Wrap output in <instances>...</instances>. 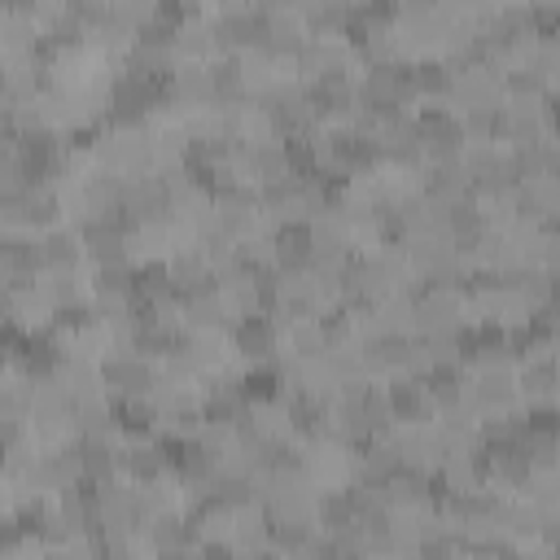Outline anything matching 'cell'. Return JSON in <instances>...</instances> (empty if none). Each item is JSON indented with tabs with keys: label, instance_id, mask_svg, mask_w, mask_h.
<instances>
[{
	"label": "cell",
	"instance_id": "obj_1",
	"mask_svg": "<svg viewBox=\"0 0 560 560\" xmlns=\"http://www.w3.org/2000/svg\"><path fill=\"white\" fill-rule=\"evenodd\" d=\"M276 315L271 311H249V315H236V350L249 359V363H267L276 359Z\"/></svg>",
	"mask_w": 560,
	"mask_h": 560
},
{
	"label": "cell",
	"instance_id": "obj_2",
	"mask_svg": "<svg viewBox=\"0 0 560 560\" xmlns=\"http://www.w3.org/2000/svg\"><path fill=\"white\" fill-rule=\"evenodd\" d=\"M101 385L114 389V394H153V372H149V363L140 354L118 350V354H109L101 363Z\"/></svg>",
	"mask_w": 560,
	"mask_h": 560
},
{
	"label": "cell",
	"instance_id": "obj_3",
	"mask_svg": "<svg viewBox=\"0 0 560 560\" xmlns=\"http://www.w3.org/2000/svg\"><path fill=\"white\" fill-rule=\"evenodd\" d=\"M171 83H175V101L179 105H210L214 101V74L201 61H188V66L171 70Z\"/></svg>",
	"mask_w": 560,
	"mask_h": 560
},
{
	"label": "cell",
	"instance_id": "obj_4",
	"mask_svg": "<svg viewBox=\"0 0 560 560\" xmlns=\"http://www.w3.org/2000/svg\"><path fill=\"white\" fill-rule=\"evenodd\" d=\"M516 389L529 402H551V394L560 389V363L556 359H529L525 372L516 376Z\"/></svg>",
	"mask_w": 560,
	"mask_h": 560
},
{
	"label": "cell",
	"instance_id": "obj_5",
	"mask_svg": "<svg viewBox=\"0 0 560 560\" xmlns=\"http://www.w3.org/2000/svg\"><path fill=\"white\" fill-rule=\"evenodd\" d=\"M118 459H122V468L131 472V481H140V486H153L162 472H171L162 446H131V451L118 455Z\"/></svg>",
	"mask_w": 560,
	"mask_h": 560
},
{
	"label": "cell",
	"instance_id": "obj_6",
	"mask_svg": "<svg viewBox=\"0 0 560 560\" xmlns=\"http://www.w3.org/2000/svg\"><path fill=\"white\" fill-rule=\"evenodd\" d=\"M39 249H44V271H66V267H74V236L48 232V236H39Z\"/></svg>",
	"mask_w": 560,
	"mask_h": 560
}]
</instances>
